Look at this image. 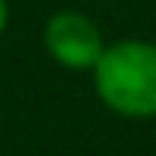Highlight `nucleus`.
<instances>
[{"instance_id":"f257e3e1","label":"nucleus","mask_w":156,"mask_h":156,"mask_svg":"<svg viewBox=\"0 0 156 156\" xmlns=\"http://www.w3.org/2000/svg\"><path fill=\"white\" fill-rule=\"evenodd\" d=\"M96 93L112 112L127 118L156 115V45L115 41L93 67Z\"/></svg>"},{"instance_id":"f03ea898","label":"nucleus","mask_w":156,"mask_h":156,"mask_svg":"<svg viewBox=\"0 0 156 156\" xmlns=\"http://www.w3.org/2000/svg\"><path fill=\"white\" fill-rule=\"evenodd\" d=\"M45 48L58 64L70 70H89L96 67L105 51L102 32L96 23L83 13H54L45 26Z\"/></svg>"},{"instance_id":"7ed1b4c3","label":"nucleus","mask_w":156,"mask_h":156,"mask_svg":"<svg viewBox=\"0 0 156 156\" xmlns=\"http://www.w3.org/2000/svg\"><path fill=\"white\" fill-rule=\"evenodd\" d=\"M6 19H10V10H6V0H0V35L6 29Z\"/></svg>"}]
</instances>
